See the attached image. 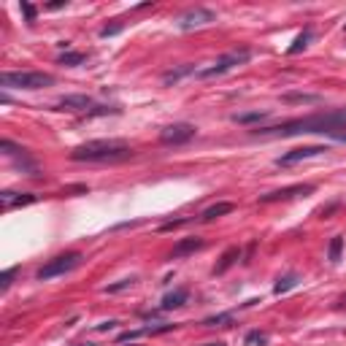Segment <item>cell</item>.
Instances as JSON below:
<instances>
[{
  "label": "cell",
  "mask_w": 346,
  "mask_h": 346,
  "mask_svg": "<svg viewBox=\"0 0 346 346\" xmlns=\"http://www.w3.org/2000/svg\"><path fill=\"white\" fill-rule=\"evenodd\" d=\"M127 157H133V149L119 138L87 141L71 152V160H76V163H122Z\"/></svg>",
  "instance_id": "obj_1"
},
{
  "label": "cell",
  "mask_w": 346,
  "mask_h": 346,
  "mask_svg": "<svg viewBox=\"0 0 346 346\" xmlns=\"http://www.w3.org/2000/svg\"><path fill=\"white\" fill-rule=\"evenodd\" d=\"M0 84L3 87H14V89H43L54 84V76L43 71H14V73L8 71L0 76Z\"/></svg>",
  "instance_id": "obj_2"
},
{
  "label": "cell",
  "mask_w": 346,
  "mask_h": 346,
  "mask_svg": "<svg viewBox=\"0 0 346 346\" xmlns=\"http://www.w3.org/2000/svg\"><path fill=\"white\" fill-rule=\"evenodd\" d=\"M249 57H252V52H249V49H233V52L222 54L217 62H211L208 68H203V71H195V76H198L200 81H208V79H217V76H222V73L233 71L235 65L249 62Z\"/></svg>",
  "instance_id": "obj_3"
},
{
  "label": "cell",
  "mask_w": 346,
  "mask_h": 346,
  "mask_svg": "<svg viewBox=\"0 0 346 346\" xmlns=\"http://www.w3.org/2000/svg\"><path fill=\"white\" fill-rule=\"evenodd\" d=\"M79 263H81V254H79V252L60 254V257L49 260L46 265H41V268L36 270V279L46 282V279H54V276H62V273H68V270H73Z\"/></svg>",
  "instance_id": "obj_4"
},
{
  "label": "cell",
  "mask_w": 346,
  "mask_h": 346,
  "mask_svg": "<svg viewBox=\"0 0 346 346\" xmlns=\"http://www.w3.org/2000/svg\"><path fill=\"white\" fill-rule=\"evenodd\" d=\"M198 135V127L189 122H176V124H168V127L160 133V141L165 146H182V143H189Z\"/></svg>",
  "instance_id": "obj_5"
},
{
  "label": "cell",
  "mask_w": 346,
  "mask_h": 346,
  "mask_svg": "<svg viewBox=\"0 0 346 346\" xmlns=\"http://www.w3.org/2000/svg\"><path fill=\"white\" fill-rule=\"evenodd\" d=\"M217 22V14L208 11V8H189L187 14H182L179 17V27L182 30H195V27H205V24Z\"/></svg>",
  "instance_id": "obj_6"
},
{
  "label": "cell",
  "mask_w": 346,
  "mask_h": 346,
  "mask_svg": "<svg viewBox=\"0 0 346 346\" xmlns=\"http://www.w3.org/2000/svg\"><path fill=\"white\" fill-rule=\"evenodd\" d=\"M92 108V98L89 95H65L57 100L54 111H71V114H87Z\"/></svg>",
  "instance_id": "obj_7"
},
{
  "label": "cell",
  "mask_w": 346,
  "mask_h": 346,
  "mask_svg": "<svg viewBox=\"0 0 346 346\" xmlns=\"http://www.w3.org/2000/svg\"><path fill=\"white\" fill-rule=\"evenodd\" d=\"M327 152V146H322V143H314V146H300V149H292V152L282 154V157L276 160V165H295L300 163V160H308V157H319V154Z\"/></svg>",
  "instance_id": "obj_8"
},
{
  "label": "cell",
  "mask_w": 346,
  "mask_h": 346,
  "mask_svg": "<svg viewBox=\"0 0 346 346\" xmlns=\"http://www.w3.org/2000/svg\"><path fill=\"white\" fill-rule=\"evenodd\" d=\"M314 192V184H292V187H284L279 192H268L260 198V203H273V200H287L295 198V195H311Z\"/></svg>",
  "instance_id": "obj_9"
},
{
  "label": "cell",
  "mask_w": 346,
  "mask_h": 346,
  "mask_svg": "<svg viewBox=\"0 0 346 346\" xmlns=\"http://www.w3.org/2000/svg\"><path fill=\"white\" fill-rule=\"evenodd\" d=\"M36 195H30V192H3L0 195V203H3V208H17V205H30V203H36Z\"/></svg>",
  "instance_id": "obj_10"
},
{
  "label": "cell",
  "mask_w": 346,
  "mask_h": 346,
  "mask_svg": "<svg viewBox=\"0 0 346 346\" xmlns=\"http://www.w3.org/2000/svg\"><path fill=\"white\" fill-rule=\"evenodd\" d=\"M187 298H189V289L187 287H179V289H173V292H168L163 298V303H160V308L163 311H173V308H182L184 303H187Z\"/></svg>",
  "instance_id": "obj_11"
},
{
  "label": "cell",
  "mask_w": 346,
  "mask_h": 346,
  "mask_svg": "<svg viewBox=\"0 0 346 346\" xmlns=\"http://www.w3.org/2000/svg\"><path fill=\"white\" fill-rule=\"evenodd\" d=\"M198 249H203V238H198V235H195V238H182L176 244V246H173V252H170V257H187V254H192V252H198Z\"/></svg>",
  "instance_id": "obj_12"
},
{
  "label": "cell",
  "mask_w": 346,
  "mask_h": 346,
  "mask_svg": "<svg viewBox=\"0 0 346 346\" xmlns=\"http://www.w3.org/2000/svg\"><path fill=\"white\" fill-rule=\"evenodd\" d=\"M238 260H241V249H238V246H230V249H224V254L219 257V263L214 265V276H222L224 270H227V268H233V265L238 263Z\"/></svg>",
  "instance_id": "obj_13"
},
{
  "label": "cell",
  "mask_w": 346,
  "mask_h": 346,
  "mask_svg": "<svg viewBox=\"0 0 346 346\" xmlns=\"http://www.w3.org/2000/svg\"><path fill=\"white\" fill-rule=\"evenodd\" d=\"M284 103H300V106H317V103H322V98L319 95H305V92H287L282 95Z\"/></svg>",
  "instance_id": "obj_14"
},
{
  "label": "cell",
  "mask_w": 346,
  "mask_h": 346,
  "mask_svg": "<svg viewBox=\"0 0 346 346\" xmlns=\"http://www.w3.org/2000/svg\"><path fill=\"white\" fill-rule=\"evenodd\" d=\"M233 208H235L233 203H214V205H208V208L200 214V219H203V222H214L217 217H224V214H230Z\"/></svg>",
  "instance_id": "obj_15"
},
{
  "label": "cell",
  "mask_w": 346,
  "mask_h": 346,
  "mask_svg": "<svg viewBox=\"0 0 346 346\" xmlns=\"http://www.w3.org/2000/svg\"><path fill=\"white\" fill-rule=\"evenodd\" d=\"M298 282H300V276H298V273H287V276H282V279L276 282L273 292H276V295H284V292H289L292 287H298Z\"/></svg>",
  "instance_id": "obj_16"
},
{
  "label": "cell",
  "mask_w": 346,
  "mask_h": 346,
  "mask_svg": "<svg viewBox=\"0 0 346 346\" xmlns=\"http://www.w3.org/2000/svg\"><path fill=\"white\" fill-rule=\"evenodd\" d=\"M268 119L265 111H246V114H233V122L235 124H254V122H263Z\"/></svg>",
  "instance_id": "obj_17"
},
{
  "label": "cell",
  "mask_w": 346,
  "mask_h": 346,
  "mask_svg": "<svg viewBox=\"0 0 346 346\" xmlns=\"http://www.w3.org/2000/svg\"><path fill=\"white\" fill-rule=\"evenodd\" d=\"M189 73H195V68H192V65H184V68H176V71L163 73V81H165V84H173V81H179V79L189 76Z\"/></svg>",
  "instance_id": "obj_18"
},
{
  "label": "cell",
  "mask_w": 346,
  "mask_h": 346,
  "mask_svg": "<svg viewBox=\"0 0 346 346\" xmlns=\"http://www.w3.org/2000/svg\"><path fill=\"white\" fill-rule=\"evenodd\" d=\"M341 252H344V238H341V235H333V241H330V249H327V260H330V263H338V260H341Z\"/></svg>",
  "instance_id": "obj_19"
},
{
  "label": "cell",
  "mask_w": 346,
  "mask_h": 346,
  "mask_svg": "<svg viewBox=\"0 0 346 346\" xmlns=\"http://www.w3.org/2000/svg\"><path fill=\"white\" fill-rule=\"evenodd\" d=\"M84 60H87V54H84V52H65V54H60V65H68V68L81 65Z\"/></svg>",
  "instance_id": "obj_20"
},
{
  "label": "cell",
  "mask_w": 346,
  "mask_h": 346,
  "mask_svg": "<svg viewBox=\"0 0 346 346\" xmlns=\"http://www.w3.org/2000/svg\"><path fill=\"white\" fill-rule=\"evenodd\" d=\"M268 344V335L263 330H249L246 338H244V346H265Z\"/></svg>",
  "instance_id": "obj_21"
},
{
  "label": "cell",
  "mask_w": 346,
  "mask_h": 346,
  "mask_svg": "<svg viewBox=\"0 0 346 346\" xmlns=\"http://www.w3.org/2000/svg\"><path fill=\"white\" fill-rule=\"evenodd\" d=\"M203 325H205V327H230V325H233V314H217V317H208Z\"/></svg>",
  "instance_id": "obj_22"
},
{
  "label": "cell",
  "mask_w": 346,
  "mask_h": 346,
  "mask_svg": "<svg viewBox=\"0 0 346 346\" xmlns=\"http://www.w3.org/2000/svg\"><path fill=\"white\" fill-rule=\"evenodd\" d=\"M308 38H311V30H303V33H300V36L295 38V43L289 46V54H298L300 49H305V46H308Z\"/></svg>",
  "instance_id": "obj_23"
},
{
  "label": "cell",
  "mask_w": 346,
  "mask_h": 346,
  "mask_svg": "<svg viewBox=\"0 0 346 346\" xmlns=\"http://www.w3.org/2000/svg\"><path fill=\"white\" fill-rule=\"evenodd\" d=\"M106 114H119V108H111V106H92L87 111V117H106Z\"/></svg>",
  "instance_id": "obj_24"
},
{
  "label": "cell",
  "mask_w": 346,
  "mask_h": 346,
  "mask_svg": "<svg viewBox=\"0 0 346 346\" xmlns=\"http://www.w3.org/2000/svg\"><path fill=\"white\" fill-rule=\"evenodd\" d=\"M133 284H135V279H122V282H119V284H108V287H106V292H122V289H127V287H133Z\"/></svg>",
  "instance_id": "obj_25"
},
{
  "label": "cell",
  "mask_w": 346,
  "mask_h": 346,
  "mask_svg": "<svg viewBox=\"0 0 346 346\" xmlns=\"http://www.w3.org/2000/svg\"><path fill=\"white\" fill-rule=\"evenodd\" d=\"M189 219L184 217V219H173V222H165V224H160V230H163V233H168V230H176V227H184V224H187Z\"/></svg>",
  "instance_id": "obj_26"
},
{
  "label": "cell",
  "mask_w": 346,
  "mask_h": 346,
  "mask_svg": "<svg viewBox=\"0 0 346 346\" xmlns=\"http://www.w3.org/2000/svg\"><path fill=\"white\" fill-rule=\"evenodd\" d=\"M117 33H122V24H111V27H103V30H100V36H103V38L117 36Z\"/></svg>",
  "instance_id": "obj_27"
},
{
  "label": "cell",
  "mask_w": 346,
  "mask_h": 346,
  "mask_svg": "<svg viewBox=\"0 0 346 346\" xmlns=\"http://www.w3.org/2000/svg\"><path fill=\"white\" fill-rule=\"evenodd\" d=\"M22 14L27 17V22H36V8L30 6V3H22Z\"/></svg>",
  "instance_id": "obj_28"
},
{
  "label": "cell",
  "mask_w": 346,
  "mask_h": 346,
  "mask_svg": "<svg viewBox=\"0 0 346 346\" xmlns=\"http://www.w3.org/2000/svg\"><path fill=\"white\" fill-rule=\"evenodd\" d=\"M14 273H17V268H11V270H6V273H3V282H0V287H3V289H8V287H11V279H14Z\"/></svg>",
  "instance_id": "obj_29"
},
{
  "label": "cell",
  "mask_w": 346,
  "mask_h": 346,
  "mask_svg": "<svg viewBox=\"0 0 346 346\" xmlns=\"http://www.w3.org/2000/svg\"><path fill=\"white\" fill-rule=\"evenodd\" d=\"M117 319H111V322H103V325H98V330H100V333H108V330H114V327H117Z\"/></svg>",
  "instance_id": "obj_30"
},
{
  "label": "cell",
  "mask_w": 346,
  "mask_h": 346,
  "mask_svg": "<svg viewBox=\"0 0 346 346\" xmlns=\"http://www.w3.org/2000/svg\"><path fill=\"white\" fill-rule=\"evenodd\" d=\"M65 6V0H54V3H49V8H62Z\"/></svg>",
  "instance_id": "obj_31"
},
{
  "label": "cell",
  "mask_w": 346,
  "mask_h": 346,
  "mask_svg": "<svg viewBox=\"0 0 346 346\" xmlns=\"http://www.w3.org/2000/svg\"><path fill=\"white\" fill-rule=\"evenodd\" d=\"M203 346H227L224 341H211V344H203Z\"/></svg>",
  "instance_id": "obj_32"
},
{
  "label": "cell",
  "mask_w": 346,
  "mask_h": 346,
  "mask_svg": "<svg viewBox=\"0 0 346 346\" xmlns=\"http://www.w3.org/2000/svg\"><path fill=\"white\" fill-rule=\"evenodd\" d=\"M76 346H95V344H76Z\"/></svg>",
  "instance_id": "obj_33"
}]
</instances>
